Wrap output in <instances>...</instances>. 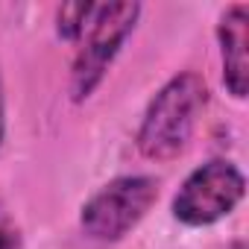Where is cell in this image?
<instances>
[{"label": "cell", "instance_id": "3", "mask_svg": "<svg viewBox=\"0 0 249 249\" xmlns=\"http://www.w3.org/2000/svg\"><path fill=\"white\" fill-rule=\"evenodd\" d=\"M159 179L150 173H123L100 185L79 208V229L97 243L126 237L156 205Z\"/></svg>", "mask_w": 249, "mask_h": 249}, {"label": "cell", "instance_id": "2", "mask_svg": "<svg viewBox=\"0 0 249 249\" xmlns=\"http://www.w3.org/2000/svg\"><path fill=\"white\" fill-rule=\"evenodd\" d=\"M144 6L138 0H117V3H97V12L88 30L79 38V50L71 65V97L73 103H85L100 82L106 79L108 68L114 65L117 53L126 38L135 33Z\"/></svg>", "mask_w": 249, "mask_h": 249}, {"label": "cell", "instance_id": "4", "mask_svg": "<svg viewBox=\"0 0 249 249\" xmlns=\"http://www.w3.org/2000/svg\"><path fill=\"white\" fill-rule=\"evenodd\" d=\"M246 194L243 170L229 159H208L194 167L173 194L170 211L188 229H205L229 217Z\"/></svg>", "mask_w": 249, "mask_h": 249}, {"label": "cell", "instance_id": "7", "mask_svg": "<svg viewBox=\"0 0 249 249\" xmlns=\"http://www.w3.org/2000/svg\"><path fill=\"white\" fill-rule=\"evenodd\" d=\"M0 249H24V231L3 199H0Z\"/></svg>", "mask_w": 249, "mask_h": 249}, {"label": "cell", "instance_id": "1", "mask_svg": "<svg viewBox=\"0 0 249 249\" xmlns=\"http://www.w3.org/2000/svg\"><path fill=\"white\" fill-rule=\"evenodd\" d=\"M208 106V82L196 71L173 73L147 103L135 147L150 161H173L182 156L196 132V123Z\"/></svg>", "mask_w": 249, "mask_h": 249}, {"label": "cell", "instance_id": "8", "mask_svg": "<svg viewBox=\"0 0 249 249\" xmlns=\"http://www.w3.org/2000/svg\"><path fill=\"white\" fill-rule=\"evenodd\" d=\"M6 141V85H3V71H0V150Z\"/></svg>", "mask_w": 249, "mask_h": 249}, {"label": "cell", "instance_id": "9", "mask_svg": "<svg viewBox=\"0 0 249 249\" xmlns=\"http://www.w3.org/2000/svg\"><path fill=\"white\" fill-rule=\"evenodd\" d=\"M226 249H246V240H240V237H237V240H231Z\"/></svg>", "mask_w": 249, "mask_h": 249}, {"label": "cell", "instance_id": "6", "mask_svg": "<svg viewBox=\"0 0 249 249\" xmlns=\"http://www.w3.org/2000/svg\"><path fill=\"white\" fill-rule=\"evenodd\" d=\"M97 12V3L91 0H73V3H62L56 12V33L65 41H79L82 33L88 30L91 18Z\"/></svg>", "mask_w": 249, "mask_h": 249}, {"label": "cell", "instance_id": "5", "mask_svg": "<svg viewBox=\"0 0 249 249\" xmlns=\"http://www.w3.org/2000/svg\"><path fill=\"white\" fill-rule=\"evenodd\" d=\"M220 68L223 85L234 100H243L249 91V6L231 3L217 21Z\"/></svg>", "mask_w": 249, "mask_h": 249}]
</instances>
